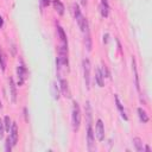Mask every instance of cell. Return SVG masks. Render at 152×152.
Returning <instances> with one entry per match:
<instances>
[{"mask_svg": "<svg viewBox=\"0 0 152 152\" xmlns=\"http://www.w3.org/2000/svg\"><path fill=\"white\" fill-rule=\"evenodd\" d=\"M137 112H138V115H139V119H140L141 122H144V124L148 122V115H147V113H146L141 107H139V108L137 109Z\"/></svg>", "mask_w": 152, "mask_h": 152, "instance_id": "obj_17", "label": "cell"}, {"mask_svg": "<svg viewBox=\"0 0 152 152\" xmlns=\"http://www.w3.org/2000/svg\"><path fill=\"white\" fill-rule=\"evenodd\" d=\"M12 147H13V144H12L11 138L8 137V138L6 139V142H5V150H6V152H11Z\"/></svg>", "mask_w": 152, "mask_h": 152, "instance_id": "obj_22", "label": "cell"}, {"mask_svg": "<svg viewBox=\"0 0 152 152\" xmlns=\"http://www.w3.org/2000/svg\"><path fill=\"white\" fill-rule=\"evenodd\" d=\"M10 138H11V140H12L13 146H15L17 142H18V126H17L15 122H13L12 126H11V129H10Z\"/></svg>", "mask_w": 152, "mask_h": 152, "instance_id": "obj_9", "label": "cell"}, {"mask_svg": "<svg viewBox=\"0 0 152 152\" xmlns=\"http://www.w3.org/2000/svg\"><path fill=\"white\" fill-rule=\"evenodd\" d=\"M87 145L89 151L95 150V133L93 131L91 122H87Z\"/></svg>", "mask_w": 152, "mask_h": 152, "instance_id": "obj_4", "label": "cell"}, {"mask_svg": "<svg viewBox=\"0 0 152 152\" xmlns=\"http://www.w3.org/2000/svg\"><path fill=\"white\" fill-rule=\"evenodd\" d=\"M144 151H146V152H151V148H150V146H145Z\"/></svg>", "mask_w": 152, "mask_h": 152, "instance_id": "obj_27", "label": "cell"}, {"mask_svg": "<svg viewBox=\"0 0 152 152\" xmlns=\"http://www.w3.org/2000/svg\"><path fill=\"white\" fill-rule=\"evenodd\" d=\"M8 87H10V95H11V101L13 103L17 102V88L14 84V81L12 77L8 78Z\"/></svg>", "mask_w": 152, "mask_h": 152, "instance_id": "obj_8", "label": "cell"}, {"mask_svg": "<svg viewBox=\"0 0 152 152\" xmlns=\"http://www.w3.org/2000/svg\"><path fill=\"white\" fill-rule=\"evenodd\" d=\"M57 33H58V37H59V39H61V42H62V45H66V46H68L66 34H65L64 30H63V28H62L59 25H57Z\"/></svg>", "mask_w": 152, "mask_h": 152, "instance_id": "obj_14", "label": "cell"}, {"mask_svg": "<svg viewBox=\"0 0 152 152\" xmlns=\"http://www.w3.org/2000/svg\"><path fill=\"white\" fill-rule=\"evenodd\" d=\"M82 68H83V77H84V83L87 89L90 88V61L88 58H84L82 62Z\"/></svg>", "mask_w": 152, "mask_h": 152, "instance_id": "obj_3", "label": "cell"}, {"mask_svg": "<svg viewBox=\"0 0 152 152\" xmlns=\"http://www.w3.org/2000/svg\"><path fill=\"white\" fill-rule=\"evenodd\" d=\"M4 126H5V131L10 133V129H11V126H12V121H11L10 116H5L4 118Z\"/></svg>", "mask_w": 152, "mask_h": 152, "instance_id": "obj_21", "label": "cell"}, {"mask_svg": "<svg viewBox=\"0 0 152 152\" xmlns=\"http://www.w3.org/2000/svg\"><path fill=\"white\" fill-rule=\"evenodd\" d=\"M26 68L25 65L21 63L17 66V75H18V86H21L24 82H25V78H26Z\"/></svg>", "mask_w": 152, "mask_h": 152, "instance_id": "obj_6", "label": "cell"}, {"mask_svg": "<svg viewBox=\"0 0 152 152\" xmlns=\"http://www.w3.org/2000/svg\"><path fill=\"white\" fill-rule=\"evenodd\" d=\"M4 26V19H2V17L0 15V28Z\"/></svg>", "mask_w": 152, "mask_h": 152, "instance_id": "obj_25", "label": "cell"}, {"mask_svg": "<svg viewBox=\"0 0 152 152\" xmlns=\"http://www.w3.org/2000/svg\"><path fill=\"white\" fill-rule=\"evenodd\" d=\"M0 68L2 71L6 70V55L4 53V51L0 49Z\"/></svg>", "mask_w": 152, "mask_h": 152, "instance_id": "obj_20", "label": "cell"}, {"mask_svg": "<svg viewBox=\"0 0 152 152\" xmlns=\"http://www.w3.org/2000/svg\"><path fill=\"white\" fill-rule=\"evenodd\" d=\"M40 1H42V7H43V6H49L51 0H40Z\"/></svg>", "mask_w": 152, "mask_h": 152, "instance_id": "obj_24", "label": "cell"}, {"mask_svg": "<svg viewBox=\"0 0 152 152\" xmlns=\"http://www.w3.org/2000/svg\"><path fill=\"white\" fill-rule=\"evenodd\" d=\"M95 135L99 141H103L104 140V126L101 119H99L96 121V126H95Z\"/></svg>", "mask_w": 152, "mask_h": 152, "instance_id": "obj_5", "label": "cell"}, {"mask_svg": "<svg viewBox=\"0 0 152 152\" xmlns=\"http://www.w3.org/2000/svg\"><path fill=\"white\" fill-rule=\"evenodd\" d=\"M52 5H53V8L56 10V12L59 14V15H63L64 14V5L61 0H53L52 1Z\"/></svg>", "mask_w": 152, "mask_h": 152, "instance_id": "obj_13", "label": "cell"}, {"mask_svg": "<svg viewBox=\"0 0 152 152\" xmlns=\"http://www.w3.org/2000/svg\"><path fill=\"white\" fill-rule=\"evenodd\" d=\"M114 99H115V103H116V107H118V110H119V113H120L121 118H122L125 121H127V120H128V116H127V114H126V110H125V108H124L122 103L120 102V100H119L118 95H115V96H114Z\"/></svg>", "mask_w": 152, "mask_h": 152, "instance_id": "obj_11", "label": "cell"}, {"mask_svg": "<svg viewBox=\"0 0 152 152\" xmlns=\"http://www.w3.org/2000/svg\"><path fill=\"white\" fill-rule=\"evenodd\" d=\"M132 69L134 72V81H135V88L138 91H140V83H139V74H138V69H137V62L135 58L132 57Z\"/></svg>", "mask_w": 152, "mask_h": 152, "instance_id": "obj_10", "label": "cell"}, {"mask_svg": "<svg viewBox=\"0 0 152 152\" xmlns=\"http://www.w3.org/2000/svg\"><path fill=\"white\" fill-rule=\"evenodd\" d=\"M133 144L138 152H144V145H142V140L140 138H138V137L133 138Z\"/></svg>", "mask_w": 152, "mask_h": 152, "instance_id": "obj_18", "label": "cell"}, {"mask_svg": "<svg viewBox=\"0 0 152 152\" xmlns=\"http://www.w3.org/2000/svg\"><path fill=\"white\" fill-rule=\"evenodd\" d=\"M71 125L74 132H77L80 129L81 125V109L76 101L72 102V110H71Z\"/></svg>", "mask_w": 152, "mask_h": 152, "instance_id": "obj_2", "label": "cell"}, {"mask_svg": "<svg viewBox=\"0 0 152 152\" xmlns=\"http://www.w3.org/2000/svg\"><path fill=\"white\" fill-rule=\"evenodd\" d=\"M84 34V44H86V48H87V51L90 52L91 51V38H90V31L88 30L87 32L83 33Z\"/></svg>", "mask_w": 152, "mask_h": 152, "instance_id": "obj_15", "label": "cell"}, {"mask_svg": "<svg viewBox=\"0 0 152 152\" xmlns=\"http://www.w3.org/2000/svg\"><path fill=\"white\" fill-rule=\"evenodd\" d=\"M4 131H5V126H4V120L0 118V138L4 137Z\"/></svg>", "mask_w": 152, "mask_h": 152, "instance_id": "obj_23", "label": "cell"}, {"mask_svg": "<svg viewBox=\"0 0 152 152\" xmlns=\"http://www.w3.org/2000/svg\"><path fill=\"white\" fill-rule=\"evenodd\" d=\"M80 1H81V5L86 7V5H87V0H80Z\"/></svg>", "mask_w": 152, "mask_h": 152, "instance_id": "obj_26", "label": "cell"}, {"mask_svg": "<svg viewBox=\"0 0 152 152\" xmlns=\"http://www.w3.org/2000/svg\"><path fill=\"white\" fill-rule=\"evenodd\" d=\"M72 8H74V10H72V11H74V17H75V19H76V23H77L78 27L81 28V31H82L83 33L87 32V31L89 30V25H88V20H87V18L83 17V14L81 13L80 6H78L77 4H74Z\"/></svg>", "mask_w": 152, "mask_h": 152, "instance_id": "obj_1", "label": "cell"}, {"mask_svg": "<svg viewBox=\"0 0 152 152\" xmlns=\"http://www.w3.org/2000/svg\"><path fill=\"white\" fill-rule=\"evenodd\" d=\"M103 78H104V77H103L101 70H100V69H96V72H95V81H96V83H97L99 87H103V86H104Z\"/></svg>", "mask_w": 152, "mask_h": 152, "instance_id": "obj_16", "label": "cell"}, {"mask_svg": "<svg viewBox=\"0 0 152 152\" xmlns=\"http://www.w3.org/2000/svg\"><path fill=\"white\" fill-rule=\"evenodd\" d=\"M59 84H61V91H62V95L64 97H68L70 99L71 97V93H70V88H69V83L64 78H59Z\"/></svg>", "mask_w": 152, "mask_h": 152, "instance_id": "obj_7", "label": "cell"}, {"mask_svg": "<svg viewBox=\"0 0 152 152\" xmlns=\"http://www.w3.org/2000/svg\"><path fill=\"white\" fill-rule=\"evenodd\" d=\"M51 94H52V97H53L55 100H58V99H59V90H58V88H57L56 82H53V83L51 84Z\"/></svg>", "mask_w": 152, "mask_h": 152, "instance_id": "obj_19", "label": "cell"}, {"mask_svg": "<svg viewBox=\"0 0 152 152\" xmlns=\"http://www.w3.org/2000/svg\"><path fill=\"white\" fill-rule=\"evenodd\" d=\"M100 13L103 18H107L108 14H109V5H108V1L107 0H101V4H100Z\"/></svg>", "mask_w": 152, "mask_h": 152, "instance_id": "obj_12", "label": "cell"}]
</instances>
